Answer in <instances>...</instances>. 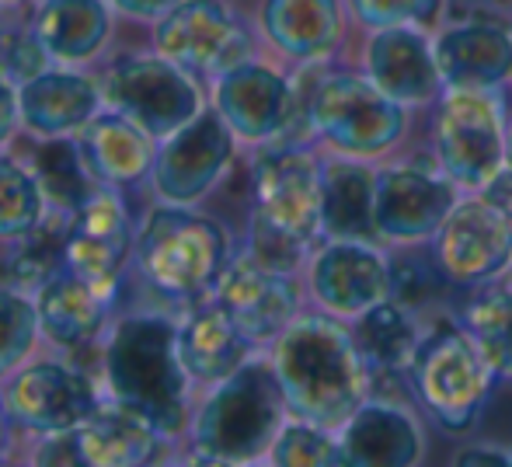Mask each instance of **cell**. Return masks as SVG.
<instances>
[{
	"label": "cell",
	"mask_w": 512,
	"mask_h": 467,
	"mask_svg": "<svg viewBox=\"0 0 512 467\" xmlns=\"http://www.w3.org/2000/svg\"><path fill=\"white\" fill-rule=\"evenodd\" d=\"M272 370L286 408L321 429L345 426L370 387V366L359 339L324 314L293 318L283 335H276Z\"/></svg>",
	"instance_id": "1"
},
{
	"label": "cell",
	"mask_w": 512,
	"mask_h": 467,
	"mask_svg": "<svg viewBox=\"0 0 512 467\" xmlns=\"http://www.w3.org/2000/svg\"><path fill=\"white\" fill-rule=\"evenodd\" d=\"M324 231V168L300 147H279L255 164L251 258L293 272L304 248Z\"/></svg>",
	"instance_id": "2"
},
{
	"label": "cell",
	"mask_w": 512,
	"mask_h": 467,
	"mask_svg": "<svg viewBox=\"0 0 512 467\" xmlns=\"http://www.w3.org/2000/svg\"><path fill=\"white\" fill-rule=\"evenodd\" d=\"M105 377L115 401L143 412L161 433L185 422V370L178 332L161 318H129L115 328L105 349Z\"/></svg>",
	"instance_id": "3"
},
{
	"label": "cell",
	"mask_w": 512,
	"mask_h": 467,
	"mask_svg": "<svg viewBox=\"0 0 512 467\" xmlns=\"http://www.w3.org/2000/svg\"><path fill=\"white\" fill-rule=\"evenodd\" d=\"M286 398L276 370L244 363L220 380L196 419V454L206 464H244L272 450L283 429Z\"/></svg>",
	"instance_id": "4"
},
{
	"label": "cell",
	"mask_w": 512,
	"mask_h": 467,
	"mask_svg": "<svg viewBox=\"0 0 512 467\" xmlns=\"http://www.w3.org/2000/svg\"><path fill=\"white\" fill-rule=\"evenodd\" d=\"M136 262L150 286L168 297H199L227 269V234L199 213L168 210L150 213L136 244Z\"/></svg>",
	"instance_id": "5"
},
{
	"label": "cell",
	"mask_w": 512,
	"mask_h": 467,
	"mask_svg": "<svg viewBox=\"0 0 512 467\" xmlns=\"http://www.w3.org/2000/svg\"><path fill=\"white\" fill-rule=\"evenodd\" d=\"M307 122L345 157H380L398 147L408 129V105L394 102L370 77H321L307 98Z\"/></svg>",
	"instance_id": "6"
},
{
	"label": "cell",
	"mask_w": 512,
	"mask_h": 467,
	"mask_svg": "<svg viewBox=\"0 0 512 467\" xmlns=\"http://www.w3.org/2000/svg\"><path fill=\"white\" fill-rule=\"evenodd\" d=\"M408 377L422 408L446 433H467L485 408L488 384L495 373L488 370L478 346L457 321V325H439L432 335H422L411 356Z\"/></svg>",
	"instance_id": "7"
},
{
	"label": "cell",
	"mask_w": 512,
	"mask_h": 467,
	"mask_svg": "<svg viewBox=\"0 0 512 467\" xmlns=\"http://www.w3.org/2000/svg\"><path fill=\"white\" fill-rule=\"evenodd\" d=\"M509 129L492 91H446L436 112V164L453 185L485 189L506 168Z\"/></svg>",
	"instance_id": "8"
},
{
	"label": "cell",
	"mask_w": 512,
	"mask_h": 467,
	"mask_svg": "<svg viewBox=\"0 0 512 467\" xmlns=\"http://www.w3.org/2000/svg\"><path fill=\"white\" fill-rule=\"evenodd\" d=\"M105 98L150 136H171L199 116V91L168 56H122L105 77Z\"/></svg>",
	"instance_id": "9"
},
{
	"label": "cell",
	"mask_w": 512,
	"mask_h": 467,
	"mask_svg": "<svg viewBox=\"0 0 512 467\" xmlns=\"http://www.w3.org/2000/svg\"><path fill=\"white\" fill-rule=\"evenodd\" d=\"M154 42L171 63L203 74H227L251 56V35L220 0H182L161 18Z\"/></svg>",
	"instance_id": "10"
},
{
	"label": "cell",
	"mask_w": 512,
	"mask_h": 467,
	"mask_svg": "<svg viewBox=\"0 0 512 467\" xmlns=\"http://www.w3.org/2000/svg\"><path fill=\"white\" fill-rule=\"evenodd\" d=\"M432 258L450 283H485L512 262V220L495 210L485 196L457 203L436 231Z\"/></svg>",
	"instance_id": "11"
},
{
	"label": "cell",
	"mask_w": 512,
	"mask_h": 467,
	"mask_svg": "<svg viewBox=\"0 0 512 467\" xmlns=\"http://www.w3.org/2000/svg\"><path fill=\"white\" fill-rule=\"evenodd\" d=\"M457 206L453 182L432 164H394L377 175V234L387 241L418 244L436 237L443 220Z\"/></svg>",
	"instance_id": "12"
},
{
	"label": "cell",
	"mask_w": 512,
	"mask_h": 467,
	"mask_svg": "<svg viewBox=\"0 0 512 467\" xmlns=\"http://www.w3.org/2000/svg\"><path fill=\"white\" fill-rule=\"evenodd\" d=\"M234 154V129L220 112H199L192 122L168 136L154 161V182L168 203H196L213 189Z\"/></svg>",
	"instance_id": "13"
},
{
	"label": "cell",
	"mask_w": 512,
	"mask_h": 467,
	"mask_svg": "<svg viewBox=\"0 0 512 467\" xmlns=\"http://www.w3.org/2000/svg\"><path fill=\"white\" fill-rule=\"evenodd\" d=\"M216 304L241 325L251 342L283 335V328L297 318L300 293L293 272H279L262 265L258 258L241 255L227 262L216 279Z\"/></svg>",
	"instance_id": "14"
},
{
	"label": "cell",
	"mask_w": 512,
	"mask_h": 467,
	"mask_svg": "<svg viewBox=\"0 0 512 467\" xmlns=\"http://www.w3.org/2000/svg\"><path fill=\"white\" fill-rule=\"evenodd\" d=\"M310 290L338 318H363L391 300V265L366 241H331L310 265Z\"/></svg>",
	"instance_id": "15"
},
{
	"label": "cell",
	"mask_w": 512,
	"mask_h": 467,
	"mask_svg": "<svg viewBox=\"0 0 512 467\" xmlns=\"http://www.w3.org/2000/svg\"><path fill=\"white\" fill-rule=\"evenodd\" d=\"M95 387L84 373L60 363H39L25 370L7 391V412L35 433H67L98 412Z\"/></svg>",
	"instance_id": "16"
},
{
	"label": "cell",
	"mask_w": 512,
	"mask_h": 467,
	"mask_svg": "<svg viewBox=\"0 0 512 467\" xmlns=\"http://www.w3.org/2000/svg\"><path fill=\"white\" fill-rule=\"evenodd\" d=\"M366 77L401 105H429L446 88L436 63V46L415 25L373 28L366 42Z\"/></svg>",
	"instance_id": "17"
},
{
	"label": "cell",
	"mask_w": 512,
	"mask_h": 467,
	"mask_svg": "<svg viewBox=\"0 0 512 467\" xmlns=\"http://www.w3.org/2000/svg\"><path fill=\"white\" fill-rule=\"evenodd\" d=\"M129 241L133 234L119 199L112 192H91L74 210V220L63 234V258L70 272L84 276L108 297L129 255Z\"/></svg>",
	"instance_id": "18"
},
{
	"label": "cell",
	"mask_w": 512,
	"mask_h": 467,
	"mask_svg": "<svg viewBox=\"0 0 512 467\" xmlns=\"http://www.w3.org/2000/svg\"><path fill=\"white\" fill-rule=\"evenodd\" d=\"M216 112L244 140H272L293 119V88L276 70L241 63V67L220 74Z\"/></svg>",
	"instance_id": "19"
},
{
	"label": "cell",
	"mask_w": 512,
	"mask_h": 467,
	"mask_svg": "<svg viewBox=\"0 0 512 467\" xmlns=\"http://www.w3.org/2000/svg\"><path fill=\"white\" fill-rule=\"evenodd\" d=\"M432 46L446 91H495L512 77V35L492 21L446 28Z\"/></svg>",
	"instance_id": "20"
},
{
	"label": "cell",
	"mask_w": 512,
	"mask_h": 467,
	"mask_svg": "<svg viewBox=\"0 0 512 467\" xmlns=\"http://www.w3.org/2000/svg\"><path fill=\"white\" fill-rule=\"evenodd\" d=\"M352 467H411L422 457V429L415 415L391 401H363L342 433Z\"/></svg>",
	"instance_id": "21"
},
{
	"label": "cell",
	"mask_w": 512,
	"mask_h": 467,
	"mask_svg": "<svg viewBox=\"0 0 512 467\" xmlns=\"http://www.w3.org/2000/svg\"><path fill=\"white\" fill-rule=\"evenodd\" d=\"M81 464L88 467H133L147 464L161 450V426L129 405L98 408L84 426H77Z\"/></svg>",
	"instance_id": "22"
},
{
	"label": "cell",
	"mask_w": 512,
	"mask_h": 467,
	"mask_svg": "<svg viewBox=\"0 0 512 467\" xmlns=\"http://www.w3.org/2000/svg\"><path fill=\"white\" fill-rule=\"evenodd\" d=\"M262 28L286 56L321 60L342 42L338 0H265Z\"/></svg>",
	"instance_id": "23"
},
{
	"label": "cell",
	"mask_w": 512,
	"mask_h": 467,
	"mask_svg": "<svg viewBox=\"0 0 512 467\" xmlns=\"http://www.w3.org/2000/svg\"><path fill=\"white\" fill-rule=\"evenodd\" d=\"M108 297L98 286H91L77 272H60V276H49L39 290V314L42 332L49 335L60 346H81L91 335L102 328Z\"/></svg>",
	"instance_id": "24"
},
{
	"label": "cell",
	"mask_w": 512,
	"mask_h": 467,
	"mask_svg": "<svg viewBox=\"0 0 512 467\" xmlns=\"http://www.w3.org/2000/svg\"><path fill=\"white\" fill-rule=\"evenodd\" d=\"M377 171L363 161L324 164V234L331 241H366L377 234Z\"/></svg>",
	"instance_id": "25"
},
{
	"label": "cell",
	"mask_w": 512,
	"mask_h": 467,
	"mask_svg": "<svg viewBox=\"0 0 512 467\" xmlns=\"http://www.w3.org/2000/svg\"><path fill=\"white\" fill-rule=\"evenodd\" d=\"M251 339L241 332L234 318L220 304L199 311L189 325L178 332V356H182L189 377L223 380L241 370L248 359Z\"/></svg>",
	"instance_id": "26"
},
{
	"label": "cell",
	"mask_w": 512,
	"mask_h": 467,
	"mask_svg": "<svg viewBox=\"0 0 512 467\" xmlns=\"http://www.w3.org/2000/svg\"><path fill=\"white\" fill-rule=\"evenodd\" d=\"M147 136V129L126 116H98L88 119V129L81 136V154L98 178L129 185L140 182L154 168V150H150Z\"/></svg>",
	"instance_id": "27"
},
{
	"label": "cell",
	"mask_w": 512,
	"mask_h": 467,
	"mask_svg": "<svg viewBox=\"0 0 512 467\" xmlns=\"http://www.w3.org/2000/svg\"><path fill=\"white\" fill-rule=\"evenodd\" d=\"M98 105V91L91 88V81L74 74H39L28 84H21L18 109L21 119L28 122V129L35 133H67L91 119Z\"/></svg>",
	"instance_id": "28"
},
{
	"label": "cell",
	"mask_w": 512,
	"mask_h": 467,
	"mask_svg": "<svg viewBox=\"0 0 512 467\" xmlns=\"http://www.w3.org/2000/svg\"><path fill=\"white\" fill-rule=\"evenodd\" d=\"M35 35L56 60H88L108 35V11L102 0H46Z\"/></svg>",
	"instance_id": "29"
},
{
	"label": "cell",
	"mask_w": 512,
	"mask_h": 467,
	"mask_svg": "<svg viewBox=\"0 0 512 467\" xmlns=\"http://www.w3.org/2000/svg\"><path fill=\"white\" fill-rule=\"evenodd\" d=\"M418 342L422 335L415 328V318L408 307L394 304V300H384L359 318V349H363L370 373L408 370Z\"/></svg>",
	"instance_id": "30"
},
{
	"label": "cell",
	"mask_w": 512,
	"mask_h": 467,
	"mask_svg": "<svg viewBox=\"0 0 512 467\" xmlns=\"http://www.w3.org/2000/svg\"><path fill=\"white\" fill-rule=\"evenodd\" d=\"M460 328L471 335L495 377H512V290L474 297L460 311Z\"/></svg>",
	"instance_id": "31"
},
{
	"label": "cell",
	"mask_w": 512,
	"mask_h": 467,
	"mask_svg": "<svg viewBox=\"0 0 512 467\" xmlns=\"http://www.w3.org/2000/svg\"><path fill=\"white\" fill-rule=\"evenodd\" d=\"M84 164L88 161L81 154V143L49 140L39 150V161H35V182L42 189V199H49L60 213H74L91 196Z\"/></svg>",
	"instance_id": "32"
},
{
	"label": "cell",
	"mask_w": 512,
	"mask_h": 467,
	"mask_svg": "<svg viewBox=\"0 0 512 467\" xmlns=\"http://www.w3.org/2000/svg\"><path fill=\"white\" fill-rule=\"evenodd\" d=\"M272 464L279 467H342V440H331L328 429L300 419L297 426H283L272 443Z\"/></svg>",
	"instance_id": "33"
},
{
	"label": "cell",
	"mask_w": 512,
	"mask_h": 467,
	"mask_svg": "<svg viewBox=\"0 0 512 467\" xmlns=\"http://www.w3.org/2000/svg\"><path fill=\"white\" fill-rule=\"evenodd\" d=\"M42 213V189L32 175L0 161V237H25Z\"/></svg>",
	"instance_id": "34"
},
{
	"label": "cell",
	"mask_w": 512,
	"mask_h": 467,
	"mask_svg": "<svg viewBox=\"0 0 512 467\" xmlns=\"http://www.w3.org/2000/svg\"><path fill=\"white\" fill-rule=\"evenodd\" d=\"M39 314L14 293L0 290V373H7L32 346Z\"/></svg>",
	"instance_id": "35"
},
{
	"label": "cell",
	"mask_w": 512,
	"mask_h": 467,
	"mask_svg": "<svg viewBox=\"0 0 512 467\" xmlns=\"http://www.w3.org/2000/svg\"><path fill=\"white\" fill-rule=\"evenodd\" d=\"M443 0H352L359 25L366 28H398V25H432Z\"/></svg>",
	"instance_id": "36"
},
{
	"label": "cell",
	"mask_w": 512,
	"mask_h": 467,
	"mask_svg": "<svg viewBox=\"0 0 512 467\" xmlns=\"http://www.w3.org/2000/svg\"><path fill=\"white\" fill-rule=\"evenodd\" d=\"M46 46L39 35L21 28H0V77L11 84H28L32 77L46 74Z\"/></svg>",
	"instance_id": "37"
},
{
	"label": "cell",
	"mask_w": 512,
	"mask_h": 467,
	"mask_svg": "<svg viewBox=\"0 0 512 467\" xmlns=\"http://www.w3.org/2000/svg\"><path fill=\"white\" fill-rule=\"evenodd\" d=\"M443 283H450V279L443 276L436 258H432V265H422V262H415V258H401V262L391 265V300L408 307V311L429 304Z\"/></svg>",
	"instance_id": "38"
},
{
	"label": "cell",
	"mask_w": 512,
	"mask_h": 467,
	"mask_svg": "<svg viewBox=\"0 0 512 467\" xmlns=\"http://www.w3.org/2000/svg\"><path fill=\"white\" fill-rule=\"evenodd\" d=\"M481 196H485L495 210L506 213V217L512 220V168H509V164L485 185V189H481Z\"/></svg>",
	"instance_id": "39"
},
{
	"label": "cell",
	"mask_w": 512,
	"mask_h": 467,
	"mask_svg": "<svg viewBox=\"0 0 512 467\" xmlns=\"http://www.w3.org/2000/svg\"><path fill=\"white\" fill-rule=\"evenodd\" d=\"M112 4L122 7L126 14H136V18H164L182 0H112Z\"/></svg>",
	"instance_id": "40"
},
{
	"label": "cell",
	"mask_w": 512,
	"mask_h": 467,
	"mask_svg": "<svg viewBox=\"0 0 512 467\" xmlns=\"http://www.w3.org/2000/svg\"><path fill=\"white\" fill-rule=\"evenodd\" d=\"M18 98H14L11 91V81L7 77H0V143H4V136L11 133L14 119H18Z\"/></svg>",
	"instance_id": "41"
},
{
	"label": "cell",
	"mask_w": 512,
	"mask_h": 467,
	"mask_svg": "<svg viewBox=\"0 0 512 467\" xmlns=\"http://www.w3.org/2000/svg\"><path fill=\"white\" fill-rule=\"evenodd\" d=\"M460 467H509L512 464V454H499V450H467V454L457 457Z\"/></svg>",
	"instance_id": "42"
},
{
	"label": "cell",
	"mask_w": 512,
	"mask_h": 467,
	"mask_svg": "<svg viewBox=\"0 0 512 467\" xmlns=\"http://www.w3.org/2000/svg\"><path fill=\"white\" fill-rule=\"evenodd\" d=\"M7 415L11 412H4V405H0V447H4V440H7Z\"/></svg>",
	"instance_id": "43"
},
{
	"label": "cell",
	"mask_w": 512,
	"mask_h": 467,
	"mask_svg": "<svg viewBox=\"0 0 512 467\" xmlns=\"http://www.w3.org/2000/svg\"><path fill=\"white\" fill-rule=\"evenodd\" d=\"M506 164L512 168V126H509V143H506Z\"/></svg>",
	"instance_id": "44"
},
{
	"label": "cell",
	"mask_w": 512,
	"mask_h": 467,
	"mask_svg": "<svg viewBox=\"0 0 512 467\" xmlns=\"http://www.w3.org/2000/svg\"><path fill=\"white\" fill-rule=\"evenodd\" d=\"M509 269H512V262H509Z\"/></svg>",
	"instance_id": "45"
}]
</instances>
